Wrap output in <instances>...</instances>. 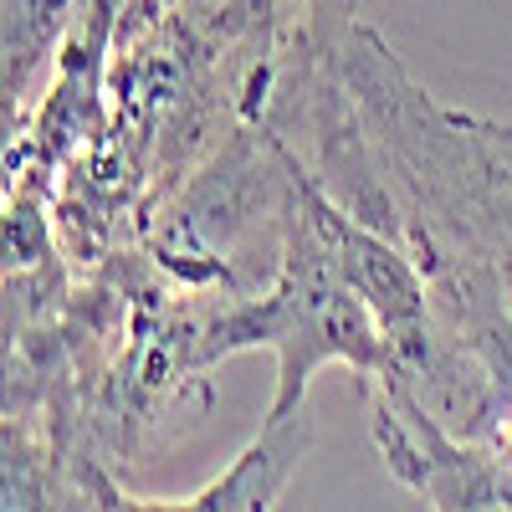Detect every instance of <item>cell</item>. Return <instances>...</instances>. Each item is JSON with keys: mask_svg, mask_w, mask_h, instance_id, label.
<instances>
[{"mask_svg": "<svg viewBox=\"0 0 512 512\" xmlns=\"http://www.w3.org/2000/svg\"><path fill=\"white\" fill-rule=\"evenodd\" d=\"M369 436L390 477L410 487L425 507L512 512V456L497 441L451 431L431 405L400 384L369 390Z\"/></svg>", "mask_w": 512, "mask_h": 512, "instance_id": "cell-1", "label": "cell"}, {"mask_svg": "<svg viewBox=\"0 0 512 512\" xmlns=\"http://www.w3.org/2000/svg\"><path fill=\"white\" fill-rule=\"evenodd\" d=\"M359 21V0H221L210 31L226 52L241 118H256L272 98V82L287 62H313L338 52Z\"/></svg>", "mask_w": 512, "mask_h": 512, "instance_id": "cell-2", "label": "cell"}, {"mask_svg": "<svg viewBox=\"0 0 512 512\" xmlns=\"http://www.w3.org/2000/svg\"><path fill=\"white\" fill-rule=\"evenodd\" d=\"M313 446V410H292V415H277L262 425L256 436L216 482H205L185 497H134V507H210V512H267L282 502L287 482L297 477Z\"/></svg>", "mask_w": 512, "mask_h": 512, "instance_id": "cell-3", "label": "cell"}, {"mask_svg": "<svg viewBox=\"0 0 512 512\" xmlns=\"http://www.w3.org/2000/svg\"><path fill=\"white\" fill-rule=\"evenodd\" d=\"M175 11H180V16H190L195 26H210V16L221 11V0H175Z\"/></svg>", "mask_w": 512, "mask_h": 512, "instance_id": "cell-4", "label": "cell"}, {"mask_svg": "<svg viewBox=\"0 0 512 512\" xmlns=\"http://www.w3.org/2000/svg\"><path fill=\"white\" fill-rule=\"evenodd\" d=\"M497 446L512 456V405H507V415H502V425H497Z\"/></svg>", "mask_w": 512, "mask_h": 512, "instance_id": "cell-5", "label": "cell"}]
</instances>
